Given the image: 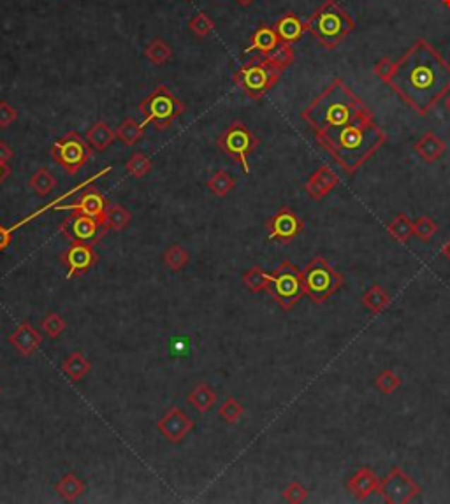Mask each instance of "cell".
Returning <instances> with one entry per match:
<instances>
[{
  "label": "cell",
  "instance_id": "6da1fadb",
  "mask_svg": "<svg viewBox=\"0 0 450 504\" xmlns=\"http://www.w3.org/2000/svg\"><path fill=\"white\" fill-rule=\"evenodd\" d=\"M387 85L424 116L450 92V64L426 39H419L396 62Z\"/></svg>",
  "mask_w": 450,
  "mask_h": 504
},
{
  "label": "cell",
  "instance_id": "7a4b0ae2",
  "mask_svg": "<svg viewBox=\"0 0 450 504\" xmlns=\"http://www.w3.org/2000/svg\"><path fill=\"white\" fill-rule=\"evenodd\" d=\"M315 138L324 150L329 151L338 165L350 174L366 164L387 141L385 132L373 121V118L316 132Z\"/></svg>",
  "mask_w": 450,
  "mask_h": 504
},
{
  "label": "cell",
  "instance_id": "3957f363",
  "mask_svg": "<svg viewBox=\"0 0 450 504\" xmlns=\"http://www.w3.org/2000/svg\"><path fill=\"white\" fill-rule=\"evenodd\" d=\"M301 118L312 127V131L324 132L343 127L355 121L373 118L362 100L345 85L343 79H334L333 85L324 90L308 107Z\"/></svg>",
  "mask_w": 450,
  "mask_h": 504
},
{
  "label": "cell",
  "instance_id": "277c9868",
  "mask_svg": "<svg viewBox=\"0 0 450 504\" xmlns=\"http://www.w3.org/2000/svg\"><path fill=\"white\" fill-rule=\"evenodd\" d=\"M306 30L312 32L320 44L326 46L327 49H333L343 41L348 32L354 30V21L343 7L338 6L334 0H327L306 21Z\"/></svg>",
  "mask_w": 450,
  "mask_h": 504
},
{
  "label": "cell",
  "instance_id": "5b68a950",
  "mask_svg": "<svg viewBox=\"0 0 450 504\" xmlns=\"http://www.w3.org/2000/svg\"><path fill=\"white\" fill-rule=\"evenodd\" d=\"M186 106L167 88L158 85L146 99L139 102V113L143 114V125L153 124L157 131H167L176 118L182 116Z\"/></svg>",
  "mask_w": 450,
  "mask_h": 504
},
{
  "label": "cell",
  "instance_id": "8992f818",
  "mask_svg": "<svg viewBox=\"0 0 450 504\" xmlns=\"http://www.w3.org/2000/svg\"><path fill=\"white\" fill-rule=\"evenodd\" d=\"M273 301L283 309L290 311L304 297V275L294 262L283 260L271 272V283L268 288Z\"/></svg>",
  "mask_w": 450,
  "mask_h": 504
},
{
  "label": "cell",
  "instance_id": "52a82bcc",
  "mask_svg": "<svg viewBox=\"0 0 450 504\" xmlns=\"http://www.w3.org/2000/svg\"><path fill=\"white\" fill-rule=\"evenodd\" d=\"M283 71L271 66L266 59H254L234 72V83L250 99L259 100L278 83Z\"/></svg>",
  "mask_w": 450,
  "mask_h": 504
},
{
  "label": "cell",
  "instance_id": "ba28073f",
  "mask_svg": "<svg viewBox=\"0 0 450 504\" xmlns=\"http://www.w3.org/2000/svg\"><path fill=\"white\" fill-rule=\"evenodd\" d=\"M304 294L313 302H326L331 295L336 294L343 287V276L322 257H315L306 264L304 271Z\"/></svg>",
  "mask_w": 450,
  "mask_h": 504
},
{
  "label": "cell",
  "instance_id": "9c48e42d",
  "mask_svg": "<svg viewBox=\"0 0 450 504\" xmlns=\"http://www.w3.org/2000/svg\"><path fill=\"white\" fill-rule=\"evenodd\" d=\"M259 144L261 139L243 121H232L217 139V148H220L230 160H236L243 167L244 174L250 172L248 157L257 150Z\"/></svg>",
  "mask_w": 450,
  "mask_h": 504
},
{
  "label": "cell",
  "instance_id": "30bf717a",
  "mask_svg": "<svg viewBox=\"0 0 450 504\" xmlns=\"http://www.w3.org/2000/svg\"><path fill=\"white\" fill-rule=\"evenodd\" d=\"M52 158L69 176L78 174L92 157V146L78 132H67L52 144Z\"/></svg>",
  "mask_w": 450,
  "mask_h": 504
},
{
  "label": "cell",
  "instance_id": "8fae6325",
  "mask_svg": "<svg viewBox=\"0 0 450 504\" xmlns=\"http://www.w3.org/2000/svg\"><path fill=\"white\" fill-rule=\"evenodd\" d=\"M59 230L71 243H86L92 246L99 243L107 232L99 220L79 211H73V215L67 216L59 225Z\"/></svg>",
  "mask_w": 450,
  "mask_h": 504
},
{
  "label": "cell",
  "instance_id": "7c38bea8",
  "mask_svg": "<svg viewBox=\"0 0 450 504\" xmlns=\"http://www.w3.org/2000/svg\"><path fill=\"white\" fill-rule=\"evenodd\" d=\"M268 241L280 244H289L304 230V220L292 208L282 206L266 222Z\"/></svg>",
  "mask_w": 450,
  "mask_h": 504
},
{
  "label": "cell",
  "instance_id": "4fadbf2b",
  "mask_svg": "<svg viewBox=\"0 0 450 504\" xmlns=\"http://www.w3.org/2000/svg\"><path fill=\"white\" fill-rule=\"evenodd\" d=\"M378 494L384 498L385 503L391 504H405L410 503L419 496L420 487L399 467H392L391 473L380 481Z\"/></svg>",
  "mask_w": 450,
  "mask_h": 504
},
{
  "label": "cell",
  "instance_id": "5bb4252c",
  "mask_svg": "<svg viewBox=\"0 0 450 504\" xmlns=\"http://www.w3.org/2000/svg\"><path fill=\"white\" fill-rule=\"evenodd\" d=\"M60 260L67 269V280L81 278L99 262V255L93 250L92 244L71 243L69 248L62 251Z\"/></svg>",
  "mask_w": 450,
  "mask_h": 504
},
{
  "label": "cell",
  "instance_id": "9a60e30c",
  "mask_svg": "<svg viewBox=\"0 0 450 504\" xmlns=\"http://www.w3.org/2000/svg\"><path fill=\"white\" fill-rule=\"evenodd\" d=\"M194 427H196L194 420L182 408H169L167 413L157 422L158 432L174 445L182 443L194 431Z\"/></svg>",
  "mask_w": 450,
  "mask_h": 504
},
{
  "label": "cell",
  "instance_id": "2e32d148",
  "mask_svg": "<svg viewBox=\"0 0 450 504\" xmlns=\"http://www.w3.org/2000/svg\"><path fill=\"white\" fill-rule=\"evenodd\" d=\"M106 208H107V200L106 197L102 196V192H100L99 188H95V186L86 185V190L81 193L79 200L69 204V206H57L55 211H64V210L79 211V213L90 215L93 216V218L99 220L100 223H104Z\"/></svg>",
  "mask_w": 450,
  "mask_h": 504
},
{
  "label": "cell",
  "instance_id": "e0dca14e",
  "mask_svg": "<svg viewBox=\"0 0 450 504\" xmlns=\"http://www.w3.org/2000/svg\"><path fill=\"white\" fill-rule=\"evenodd\" d=\"M7 341L16 348L18 354L23 355V357H30L42 344V334L39 332L35 327H32L30 322L25 320V322H21L20 325L16 327V330L7 337Z\"/></svg>",
  "mask_w": 450,
  "mask_h": 504
},
{
  "label": "cell",
  "instance_id": "ac0fdd59",
  "mask_svg": "<svg viewBox=\"0 0 450 504\" xmlns=\"http://www.w3.org/2000/svg\"><path fill=\"white\" fill-rule=\"evenodd\" d=\"M340 183L338 174H334L329 167H319L306 181L304 190L313 200H320L322 197H326L327 193L333 192Z\"/></svg>",
  "mask_w": 450,
  "mask_h": 504
},
{
  "label": "cell",
  "instance_id": "d6986e66",
  "mask_svg": "<svg viewBox=\"0 0 450 504\" xmlns=\"http://www.w3.org/2000/svg\"><path fill=\"white\" fill-rule=\"evenodd\" d=\"M380 478L377 476V473L369 467H361L354 476L348 480L347 488L354 498L357 499H366L373 494V492L378 491L380 487Z\"/></svg>",
  "mask_w": 450,
  "mask_h": 504
},
{
  "label": "cell",
  "instance_id": "ffe728a7",
  "mask_svg": "<svg viewBox=\"0 0 450 504\" xmlns=\"http://www.w3.org/2000/svg\"><path fill=\"white\" fill-rule=\"evenodd\" d=\"M88 181H90V179H88ZM88 181H86V183H88ZM86 183H85V185L78 186V188L71 190V192H67V193H66V196H60V197H57V199H55V200H53V203H49V204H45V206H42V208H39V210H37V211H35V213H32V215L25 216V218H23V220H20V222H16V223H14V225H13V227H4V225H0V251H4V250H6V248H7V246H9V244H11V237H13V234H14V232H16V230H18V229H20V227L27 225V223H28V222H32V220H34V218H37V216L45 215V213H46V211H49V210H53V211H55V210H57V206H59V203H62V200H64V199H67V197L74 196V193H76V192H78V190H79V188H83V186H86Z\"/></svg>",
  "mask_w": 450,
  "mask_h": 504
},
{
  "label": "cell",
  "instance_id": "44dd1931",
  "mask_svg": "<svg viewBox=\"0 0 450 504\" xmlns=\"http://www.w3.org/2000/svg\"><path fill=\"white\" fill-rule=\"evenodd\" d=\"M413 150L424 162L433 164V162L444 157V153L447 151V144L442 141L434 132H426L419 141L413 144Z\"/></svg>",
  "mask_w": 450,
  "mask_h": 504
},
{
  "label": "cell",
  "instance_id": "7402d4cb",
  "mask_svg": "<svg viewBox=\"0 0 450 504\" xmlns=\"http://www.w3.org/2000/svg\"><path fill=\"white\" fill-rule=\"evenodd\" d=\"M282 42V39L276 34L275 27H268V25H262L261 28L254 32V35L250 37V46L247 48V53L257 52L261 56L269 55L276 46Z\"/></svg>",
  "mask_w": 450,
  "mask_h": 504
},
{
  "label": "cell",
  "instance_id": "603a6c76",
  "mask_svg": "<svg viewBox=\"0 0 450 504\" xmlns=\"http://www.w3.org/2000/svg\"><path fill=\"white\" fill-rule=\"evenodd\" d=\"M275 30L283 42H289V44H292V42L300 41L301 35L304 34L306 23H302L301 18L296 16L294 13H287V14H283L278 21H276Z\"/></svg>",
  "mask_w": 450,
  "mask_h": 504
},
{
  "label": "cell",
  "instance_id": "cb8c5ba5",
  "mask_svg": "<svg viewBox=\"0 0 450 504\" xmlns=\"http://www.w3.org/2000/svg\"><path fill=\"white\" fill-rule=\"evenodd\" d=\"M85 139L95 151H106L117 139V132L106 121H97L86 131Z\"/></svg>",
  "mask_w": 450,
  "mask_h": 504
},
{
  "label": "cell",
  "instance_id": "d4e9b609",
  "mask_svg": "<svg viewBox=\"0 0 450 504\" xmlns=\"http://www.w3.org/2000/svg\"><path fill=\"white\" fill-rule=\"evenodd\" d=\"M131 220H132V215L127 208L122 206V204L113 203V204H107L102 227L107 230V232H109V230H113V232H122V230H125L129 225H131Z\"/></svg>",
  "mask_w": 450,
  "mask_h": 504
},
{
  "label": "cell",
  "instance_id": "484cf974",
  "mask_svg": "<svg viewBox=\"0 0 450 504\" xmlns=\"http://www.w3.org/2000/svg\"><path fill=\"white\" fill-rule=\"evenodd\" d=\"M55 491H57V494L64 499V501L73 503V501H76V499L81 498V496L85 494L86 485H85V481L78 476V474L67 473V474H64L59 481H57Z\"/></svg>",
  "mask_w": 450,
  "mask_h": 504
},
{
  "label": "cell",
  "instance_id": "4316f807",
  "mask_svg": "<svg viewBox=\"0 0 450 504\" xmlns=\"http://www.w3.org/2000/svg\"><path fill=\"white\" fill-rule=\"evenodd\" d=\"M186 402L192 404L199 413H206L210 412L215 406V402H217V392L208 383H199L186 395Z\"/></svg>",
  "mask_w": 450,
  "mask_h": 504
},
{
  "label": "cell",
  "instance_id": "83f0119b",
  "mask_svg": "<svg viewBox=\"0 0 450 504\" xmlns=\"http://www.w3.org/2000/svg\"><path fill=\"white\" fill-rule=\"evenodd\" d=\"M92 369V362L83 355V352H73L62 362V371L73 381H81Z\"/></svg>",
  "mask_w": 450,
  "mask_h": 504
},
{
  "label": "cell",
  "instance_id": "f1b7e54d",
  "mask_svg": "<svg viewBox=\"0 0 450 504\" xmlns=\"http://www.w3.org/2000/svg\"><path fill=\"white\" fill-rule=\"evenodd\" d=\"M28 185H30V188L34 190L39 197H46L57 188L59 181H57L55 174H53L48 167H41L30 176Z\"/></svg>",
  "mask_w": 450,
  "mask_h": 504
},
{
  "label": "cell",
  "instance_id": "f546056e",
  "mask_svg": "<svg viewBox=\"0 0 450 504\" xmlns=\"http://www.w3.org/2000/svg\"><path fill=\"white\" fill-rule=\"evenodd\" d=\"M143 136H145V125L134 118H125L117 128V139H120V143H124L125 146H136Z\"/></svg>",
  "mask_w": 450,
  "mask_h": 504
},
{
  "label": "cell",
  "instance_id": "4dcf8cb0",
  "mask_svg": "<svg viewBox=\"0 0 450 504\" xmlns=\"http://www.w3.org/2000/svg\"><path fill=\"white\" fill-rule=\"evenodd\" d=\"M243 283L251 294H259V292H264L269 288L271 272L264 271V269L259 268V265H254V268H250L243 275Z\"/></svg>",
  "mask_w": 450,
  "mask_h": 504
},
{
  "label": "cell",
  "instance_id": "1f68e13d",
  "mask_svg": "<svg viewBox=\"0 0 450 504\" xmlns=\"http://www.w3.org/2000/svg\"><path fill=\"white\" fill-rule=\"evenodd\" d=\"M234 185H236V181H234V178L225 171V169L217 171L206 181L208 190H210L215 197H220V199H224V197L229 196V192H232Z\"/></svg>",
  "mask_w": 450,
  "mask_h": 504
},
{
  "label": "cell",
  "instance_id": "d6a6232c",
  "mask_svg": "<svg viewBox=\"0 0 450 504\" xmlns=\"http://www.w3.org/2000/svg\"><path fill=\"white\" fill-rule=\"evenodd\" d=\"M145 56L153 66H165L172 56V48L164 39H153L145 49Z\"/></svg>",
  "mask_w": 450,
  "mask_h": 504
},
{
  "label": "cell",
  "instance_id": "836d02e7",
  "mask_svg": "<svg viewBox=\"0 0 450 504\" xmlns=\"http://www.w3.org/2000/svg\"><path fill=\"white\" fill-rule=\"evenodd\" d=\"M387 232L399 243H406L413 236V220H410L405 213L398 215L387 227Z\"/></svg>",
  "mask_w": 450,
  "mask_h": 504
},
{
  "label": "cell",
  "instance_id": "e575fe53",
  "mask_svg": "<svg viewBox=\"0 0 450 504\" xmlns=\"http://www.w3.org/2000/svg\"><path fill=\"white\" fill-rule=\"evenodd\" d=\"M162 260H164V264L167 265L171 271L178 272L190 262V253L185 248L179 246V244H172V246H169L167 250L164 251Z\"/></svg>",
  "mask_w": 450,
  "mask_h": 504
},
{
  "label": "cell",
  "instance_id": "d590c367",
  "mask_svg": "<svg viewBox=\"0 0 450 504\" xmlns=\"http://www.w3.org/2000/svg\"><path fill=\"white\" fill-rule=\"evenodd\" d=\"M262 59H266L268 60L271 66H275V67H278L280 71H283V69H287V67L290 66V64L294 62V49H292V44H289V42H280L278 46H276L275 49H273L269 55H266V56H262Z\"/></svg>",
  "mask_w": 450,
  "mask_h": 504
},
{
  "label": "cell",
  "instance_id": "8d00e7d4",
  "mask_svg": "<svg viewBox=\"0 0 450 504\" xmlns=\"http://www.w3.org/2000/svg\"><path fill=\"white\" fill-rule=\"evenodd\" d=\"M389 302H391V295L378 285L372 287L365 295H362V304H365L372 313L381 311L384 308H387Z\"/></svg>",
  "mask_w": 450,
  "mask_h": 504
},
{
  "label": "cell",
  "instance_id": "74e56055",
  "mask_svg": "<svg viewBox=\"0 0 450 504\" xmlns=\"http://www.w3.org/2000/svg\"><path fill=\"white\" fill-rule=\"evenodd\" d=\"M151 167H153V164H151L150 157L148 155L141 153V151L131 155V158H129L127 164H125V169H127V172L132 176V178H143V176L148 174Z\"/></svg>",
  "mask_w": 450,
  "mask_h": 504
},
{
  "label": "cell",
  "instance_id": "f35d334b",
  "mask_svg": "<svg viewBox=\"0 0 450 504\" xmlns=\"http://www.w3.org/2000/svg\"><path fill=\"white\" fill-rule=\"evenodd\" d=\"M244 415V408L236 397H227L224 404L218 409V416L224 419L227 424H237L241 416Z\"/></svg>",
  "mask_w": 450,
  "mask_h": 504
},
{
  "label": "cell",
  "instance_id": "ab89813d",
  "mask_svg": "<svg viewBox=\"0 0 450 504\" xmlns=\"http://www.w3.org/2000/svg\"><path fill=\"white\" fill-rule=\"evenodd\" d=\"M66 327H67L66 320H64L59 313H49V315L41 322L42 332H45L48 337H52V340L60 337V334L66 330Z\"/></svg>",
  "mask_w": 450,
  "mask_h": 504
},
{
  "label": "cell",
  "instance_id": "60d3db41",
  "mask_svg": "<svg viewBox=\"0 0 450 504\" xmlns=\"http://www.w3.org/2000/svg\"><path fill=\"white\" fill-rule=\"evenodd\" d=\"M438 232V225L434 220H431L430 216H420L413 222V236H417L422 241L433 239L434 234Z\"/></svg>",
  "mask_w": 450,
  "mask_h": 504
},
{
  "label": "cell",
  "instance_id": "b9f144b4",
  "mask_svg": "<svg viewBox=\"0 0 450 504\" xmlns=\"http://www.w3.org/2000/svg\"><path fill=\"white\" fill-rule=\"evenodd\" d=\"M189 27H190V30L197 35V37H206V35H210L211 32H213L215 21L211 20L206 13H197L196 16L190 20Z\"/></svg>",
  "mask_w": 450,
  "mask_h": 504
},
{
  "label": "cell",
  "instance_id": "7bdbcfd3",
  "mask_svg": "<svg viewBox=\"0 0 450 504\" xmlns=\"http://www.w3.org/2000/svg\"><path fill=\"white\" fill-rule=\"evenodd\" d=\"M401 387V378L398 376L392 371H384V373L378 374L377 378V388L381 392V394H392L394 390Z\"/></svg>",
  "mask_w": 450,
  "mask_h": 504
},
{
  "label": "cell",
  "instance_id": "ee69618b",
  "mask_svg": "<svg viewBox=\"0 0 450 504\" xmlns=\"http://www.w3.org/2000/svg\"><path fill=\"white\" fill-rule=\"evenodd\" d=\"M283 499L289 503H302L308 499V491L300 484V481H292L289 487L283 491Z\"/></svg>",
  "mask_w": 450,
  "mask_h": 504
},
{
  "label": "cell",
  "instance_id": "f6af8a7d",
  "mask_svg": "<svg viewBox=\"0 0 450 504\" xmlns=\"http://www.w3.org/2000/svg\"><path fill=\"white\" fill-rule=\"evenodd\" d=\"M18 120L16 107L11 106L7 100H0V128H9Z\"/></svg>",
  "mask_w": 450,
  "mask_h": 504
},
{
  "label": "cell",
  "instance_id": "bcb514c9",
  "mask_svg": "<svg viewBox=\"0 0 450 504\" xmlns=\"http://www.w3.org/2000/svg\"><path fill=\"white\" fill-rule=\"evenodd\" d=\"M394 66H396V64L392 62V60L389 59V56H384V59H381L380 62H378L375 66V74L381 79V81L387 83L389 78L392 76V72H394Z\"/></svg>",
  "mask_w": 450,
  "mask_h": 504
},
{
  "label": "cell",
  "instance_id": "7dc6e473",
  "mask_svg": "<svg viewBox=\"0 0 450 504\" xmlns=\"http://www.w3.org/2000/svg\"><path fill=\"white\" fill-rule=\"evenodd\" d=\"M13 157H14L13 148L7 146V143H4L2 139H0V160H2V162H9Z\"/></svg>",
  "mask_w": 450,
  "mask_h": 504
},
{
  "label": "cell",
  "instance_id": "c3c4849f",
  "mask_svg": "<svg viewBox=\"0 0 450 504\" xmlns=\"http://www.w3.org/2000/svg\"><path fill=\"white\" fill-rule=\"evenodd\" d=\"M11 176V165L9 162H2L0 160V185H2L4 181H6L7 178Z\"/></svg>",
  "mask_w": 450,
  "mask_h": 504
},
{
  "label": "cell",
  "instance_id": "681fc988",
  "mask_svg": "<svg viewBox=\"0 0 450 504\" xmlns=\"http://www.w3.org/2000/svg\"><path fill=\"white\" fill-rule=\"evenodd\" d=\"M236 2H237V4H239V6H243V7H248V6H251V4H254V2H255V0H236Z\"/></svg>",
  "mask_w": 450,
  "mask_h": 504
},
{
  "label": "cell",
  "instance_id": "f907efd6",
  "mask_svg": "<svg viewBox=\"0 0 450 504\" xmlns=\"http://www.w3.org/2000/svg\"><path fill=\"white\" fill-rule=\"evenodd\" d=\"M444 255H445V257H447L449 260H450V241H449V243L445 244V246H444Z\"/></svg>",
  "mask_w": 450,
  "mask_h": 504
},
{
  "label": "cell",
  "instance_id": "816d5d0a",
  "mask_svg": "<svg viewBox=\"0 0 450 504\" xmlns=\"http://www.w3.org/2000/svg\"><path fill=\"white\" fill-rule=\"evenodd\" d=\"M445 109H447L450 113V93H447V95H445Z\"/></svg>",
  "mask_w": 450,
  "mask_h": 504
},
{
  "label": "cell",
  "instance_id": "f5cc1de1",
  "mask_svg": "<svg viewBox=\"0 0 450 504\" xmlns=\"http://www.w3.org/2000/svg\"><path fill=\"white\" fill-rule=\"evenodd\" d=\"M442 2H444V6L447 7V9H450V0H442Z\"/></svg>",
  "mask_w": 450,
  "mask_h": 504
},
{
  "label": "cell",
  "instance_id": "db71d44e",
  "mask_svg": "<svg viewBox=\"0 0 450 504\" xmlns=\"http://www.w3.org/2000/svg\"><path fill=\"white\" fill-rule=\"evenodd\" d=\"M0 394H2V388H0Z\"/></svg>",
  "mask_w": 450,
  "mask_h": 504
},
{
  "label": "cell",
  "instance_id": "11a10c76",
  "mask_svg": "<svg viewBox=\"0 0 450 504\" xmlns=\"http://www.w3.org/2000/svg\"><path fill=\"white\" fill-rule=\"evenodd\" d=\"M185 2H190V0H185Z\"/></svg>",
  "mask_w": 450,
  "mask_h": 504
}]
</instances>
